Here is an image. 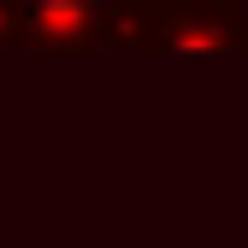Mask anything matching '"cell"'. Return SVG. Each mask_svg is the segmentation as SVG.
I'll list each match as a JSON object with an SVG mask.
<instances>
[{
    "label": "cell",
    "mask_w": 248,
    "mask_h": 248,
    "mask_svg": "<svg viewBox=\"0 0 248 248\" xmlns=\"http://www.w3.org/2000/svg\"><path fill=\"white\" fill-rule=\"evenodd\" d=\"M24 47V0H0V53Z\"/></svg>",
    "instance_id": "obj_4"
},
{
    "label": "cell",
    "mask_w": 248,
    "mask_h": 248,
    "mask_svg": "<svg viewBox=\"0 0 248 248\" xmlns=\"http://www.w3.org/2000/svg\"><path fill=\"white\" fill-rule=\"evenodd\" d=\"M242 53H248V30H242Z\"/></svg>",
    "instance_id": "obj_5"
},
{
    "label": "cell",
    "mask_w": 248,
    "mask_h": 248,
    "mask_svg": "<svg viewBox=\"0 0 248 248\" xmlns=\"http://www.w3.org/2000/svg\"><path fill=\"white\" fill-rule=\"evenodd\" d=\"M107 0H24V47L42 59H83L101 47Z\"/></svg>",
    "instance_id": "obj_2"
},
{
    "label": "cell",
    "mask_w": 248,
    "mask_h": 248,
    "mask_svg": "<svg viewBox=\"0 0 248 248\" xmlns=\"http://www.w3.org/2000/svg\"><path fill=\"white\" fill-rule=\"evenodd\" d=\"M160 12L166 0H107L101 47L130 53V59H160Z\"/></svg>",
    "instance_id": "obj_3"
},
{
    "label": "cell",
    "mask_w": 248,
    "mask_h": 248,
    "mask_svg": "<svg viewBox=\"0 0 248 248\" xmlns=\"http://www.w3.org/2000/svg\"><path fill=\"white\" fill-rule=\"evenodd\" d=\"M242 0H166L160 12V59H213L242 53Z\"/></svg>",
    "instance_id": "obj_1"
}]
</instances>
